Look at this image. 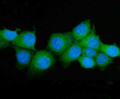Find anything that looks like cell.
<instances>
[{
  "label": "cell",
  "mask_w": 120,
  "mask_h": 99,
  "mask_svg": "<svg viewBox=\"0 0 120 99\" xmlns=\"http://www.w3.org/2000/svg\"><path fill=\"white\" fill-rule=\"evenodd\" d=\"M101 42L99 36L95 34L93 27L88 36L79 43L82 48H90L99 52Z\"/></svg>",
  "instance_id": "52a82bcc"
},
{
  "label": "cell",
  "mask_w": 120,
  "mask_h": 99,
  "mask_svg": "<svg viewBox=\"0 0 120 99\" xmlns=\"http://www.w3.org/2000/svg\"><path fill=\"white\" fill-rule=\"evenodd\" d=\"M98 52H98L96 50L92 48L88 47H83L82 48L81 50V55L94 58Z\"/></svg>",
  "instance_id": "7c38bea8"
},
{
  "label": "cell",
  "mask_w": 120,
  "mask_h": 99,
  "mask_svg": "<svg viewBox=\"0 0 120 99\" xmlns=\"http://www.w3.org/2000/svg\"><path fill=\"white\" fill-rule=\"evenodd\" d=\"M82 47L79 42L75 41L61 55L59 56L62 66L65 68L69 67L81 55Z\"/></svg>",
  "instance_id": "277c9868"
},
{
  "label": "cell",
  "mask_w": 120,
  "mask_h": 99,
  "mask_svg": "<svg viewBox=\"0 0 120 99\" xmlns=\"http://www.w3.org/2000/svg\"><path fill=\"white\" fill-rule=\"evenodd\" d=\"M17 31H11L6 29L0 31V48L1 49H5L9 46L17 37Z\"/></svg>",
  "instance_id": "ba28073f"
},
{
  "label": "cell",
  "mask_w": 120,
  "mask_h": 99,
  "mask_svg": "<svg viewBox=\"0 0 120 99\" xmlns=\"http://www.w3.org/2000/svg\"><path fill=\"white\" fill-rule=\"evenodd\" d=\"M99 52L105 53L111 58L118 57L120 56V49L115 45H109L101 42Z\"/></svg>",
  "instance_id": "30bf717a"
},
{
  "label": "cell",
  "mask_w": 120,
  "mask_h": 99,
  "mask_svg": "<svg viewBox=\"0 0 120 99\" xmlns=\"http://www.w3.org/2000/svg\"><path fill=\"white\" fill-rule=\"evenodd\" d=\"M77 60L84 68H92L96 66L94 59L93 58L80 55Z\"/></svg>",
  "instance_id": "8fae6325"
},
{
  "label": "cell",
  "mask_w": 120,
  "mask_h": 99,
  "mask_svg": "<svg viewBox=\"0 0 120 99\" xmlns=\"http://www.w3.org/2000/svg\"><path fill=\"white\" fill-rule=\"evenodd\" d=\"M17 61V67L21 70L29 67L35 54L32 50L24 49L14 46Z\"/></svg>",
  "instance_id": "5b68a950"
},
{
  "label": "cell",
  "mask_w": 120,
  "mask_h": 99,
  "mask_svg": "<svg viewBox=\"0 0 120 99\" xmlns=\"http://www.w3.org/2000/svg\"><path fill=\"white\" fill-rule=\"evenodd\" d=\"M36 36L35 31H24L18 35L12 42L14 46L35 51Z\"/></svg>",
  "instance_id": "3957f363"
},
{
  "label": "cell",
  "mask_w": 120,
  "mask_h": 99,
  "mask_svg": "<svg viewBox=\"0 0 120 99\" xmlns=\"http://www.w3.org/2000/svg\"><path fill=\"white\" fill-rule=\"evenodd\" d=\"M91 30L90 20L84 21L74 28L71 33L74 41L79 42L86 38Z\"/></svg>",
  "instance_id": "8992f818"
},
{
  "label": "cell",
  "mask_w": 120,
  "mask_h": 99,
  "mask_svg": "<svg viewBox=\"0 0 120 99\" xmlns=\"http://www.w3.org/2000/svg\"><path fill=\"white\" fill-rule=\"evenodd\" d=\"M94 59L96 66L101 70H104L113 62V59L111 57L100 52L98 53Z\"/></svg>",
  "instance_id": "9c48e42d"
},
{
  "label": "cell",
  "mask_w": 120,
  "mask_h": 99,
  "mask_svg": "<svg viewBox=\"0 0 120 99\" xmlns=\"http://www.w3.org/2000/svg\"><path fill=\"white\" fill-rule=\"evenodd\" d=\"M54 54L47 50L38 51L35 53L29 67L28 75L36 78L44 75L52 70L56 63Z\"/></svg>",
  "instance_id": "6da1fadb"
},
{
  "label": "cell",
  "mask_w": 120,
  "mask_h": 99,
  "mask_svg": "<svg viewBox=\"0 0 120 99\" xmlns=\"http://www.w3.org/2000/svg\"><path fill=\"white\" fill-rule=\"evenodd\" d=\"M74 42L71 32L55 33L49 37L47 49L60 56Z\"/></svg>",
  "instance_id": "7a4b0ae2"
}]
</instances>
